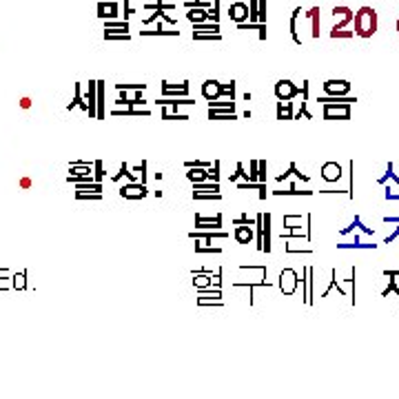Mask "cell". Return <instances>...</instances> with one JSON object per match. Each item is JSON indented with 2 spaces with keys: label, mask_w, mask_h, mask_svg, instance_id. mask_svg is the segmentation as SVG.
Listing matches in <instances>:
<instances>
[{
  "label": "cell",
  "mask_w": 399,
  "mask_h": 399,
  "mask_svg": "<svg viewBox=\"0 0 399 399\" xmlns=\"http://www.w3.org/2000/svg\"><path fill=\"white\" fill-rule=\"evenodd\" d=\"M333 16H335V20L337 22L333 24V29L331 31H337V29H344L348 22H353V9L351 7H344V5H339V7H333Z\"/></svg>",
  "instance_id": "10"
},
{
  "label": "cell",
  "mask_w": 399,
  "mask_h": 399,
  "mask_svg": "<svg viewBox=\"0 0 399 399\" xmlns=\"http://www.w3.org/2000/svg\"><path fill=\"white\" fill-rule=\"evenodd\" d=\"M142 36H180V31H164L162 29V22H158L155 31H140Z\"/></svg>",
  "instance_id": "40"
},
{
  "label": "cell",
  "mask_w": 399,
  "mask_h": 399,
  "mask_svg": "<svg viewBox=\"0 0 399 399\" xmlns=\"http://www.w3.org/2000/svg\"><path fill=\"white\" fill-rule=\"evenodd\" d=\"M193 27H195V31H220V22H213V20L211 22H207V20L204 22H195Z\"/></svg>",
  "instance_id": "37"
},
{
  "label": "cell",
  "mask_w": 399,
  "mask_h": 399,
  "mask_svg": "<svg viewBox=\"0 0 399 399\" xmlns=\"http://www.w3.org/2000/svg\"><path fill=\"white\" fill-rule=\"evenodd\" d=\"M395 27H397V34H399V18H397V24H395Z\"/></svg>",
  "instance_id": "59"
},
{
  "label": "cell",
  "mask_w": 399,
  "mask_h": 399,
  "mask_svg": "<svg viewBox=\"0 0 399 399\" xmlns=\"http://www.w3.org/2000/svg\"><path fill=\"white\" fill-rule=\"evenodd\" d=\"M324 89V96H331V98H344V96H351V82L348 80H337V78H331L322 84Z\"/></svg>",
  "instance_id": "5"
},
{
  "label": "cell",
  "mask_w": 399,
  "mask_h": 399,
  "mask_svg": "<svg viewBox=\"0 0 399 399\" xmlns=\"http://www.w3.org/2000/svg\"><path fill=\"white\" fill-rule=\"evenodd\" d=\"M209 120H237V113L229 109H209Z\"/></svg>",
  "instance_id": "25"
},
{
  "label": "cell",
  "mask_w": 399,
  "mask_h": 399,
  "mask_svg": "<svg viewBox=\"0 0 399 399\" xmlns=\"http://www.w3.org/2000/svg\"><path fill=\"white\" fill-rule=\"evenodd\" d=\"M273 195H313V191H297V187L291 184L289 191H273Z\"/></svg>",
  "instance_id": "41"
},
{
  "label": "cell",
  "mask_w": 399,
  "mask_h": 399,
  "mask_svg": "<svg viewBox=\"0 0 399 399\" xmlns=\"http://www.w3.org/2000/svg\"><path fill=\"white\" fill-rule=\"evenodd\" d=\"M277 286H279V291H282L286 297L295 295V291H297V286H299V275H297V271H295V269H284V271H279Z\"/></svg>",
  "instance_id": "4"
},
{
  "label": "cell",
  "mask_w": 399,
  "mask_h": 399,
  "mask_svg": "<svg viewBox=\"0 0 399 399\" xmlns=\"http://www.w3.org/2000/svg\"><path fill=\"white\" fill-rule=\"evenodd\" d=\"M73 105H78V106H82L84 111H89V106L84 105V102H80V87H76V102H71V106Z\"/></svg>",
  "instance_id": "57"
},
{
  "label": "cell",
  "mask_w": 399,
  "mask_h": 399,
  "mask_svg": "<svg viewBox=\"0 0 399 399\" xmlns=\"http://www.w3.org/2000/svg\"><path fill=\"white\" fill-rule=\"evenodd\" d=\"M78 200H102V193H78Z\"/></svg>",
  "instance_id": "54"
},
{
  "label": "cell",
  "mask_w": 399,
  "mask_h": 399,
  "mask_svg": "<svg viewBox=\"0 0 399 399\" xmlns=\"http://www.w3.org/2000/svg\"><path fill=\"white\" fill-rule=\"evenodd\" d=\"M302 14V7H295L293 14H291V22H289V29H291V36H293L295 44H302V38L297 36V18Z\"/></svg>",
  "instance_id": "27"
},
{
  "label": "cell",
  "mask_w": 399,
  "mask_h": 399,
  "mask_svg": "<svg viewBox=\"0 0 399 399\" xmlns=\"http://www.w3.org/2000/svg\"><path fill=\"white\" fill-rule=\"evenodd\" d=\"M193 191H220V182H213V180L195 182L193 184Z\"/></svg>",
  "instance_id": "32"
},
{
  "label": "cell",
  "mask_w": 399,
  "mask_h": 399,
  "mask_svg": "<svg viewBox=\"0 0 399 399\" xmlns=\"http://www.w3.org/2000/svg\"><path fill=\"white\" fill-rule=\"evenodd\" d=\"M193 40H222L220 31H195L193 29Z\"/></svg>",
  "instance_id": "31"
},
{
  "label": "cell",
  "mask_w": 399,
  "mask_h": 399,
  "mask_svg": "<svg viewBox=\"0 0 399 399\" xmlns=\"http://www.w3.org/2000/svg\"><path fill=\"white\" fill-rule=\"evenodd\" d=\"M209 20L220 22V0H215V2H213V7L209 9Z\"/></svg>",
  "instance_id": "47"
},
{
  "label": "cell",
  "mask_w": 399,
  "mask_h": 399,
  "mask_svg": "<svg viewBox=\"0 0 399 399\" xmlns=\"http://www.w3.org/2000/svg\"><path fill=\"white\" fill-rule=\"evenodd\" d=\"M229 18L237 24L246 22V20H249V5H246V2H233V5L229 7Z\"/></svg>",
  "instance_id": "15"
},
{
  "label": "cell",
  "mask_w": 399,
  "mask_h": 399,
  "mask_svg": "<svg viewBox=\"0 0 399 399\" xmlns=\"http://www.w3.org/2000/svg\"><path fill=\"white\" fill-rule=\"evenodd\" d=\"M189 237H191V240H200V242H204V244H211L213 240H226L229 233L226 231H200V229H195V231L189 233Z\"/></svg>",
  "instance_id": "11"
},
{
  "label": "cell",
  "mask_w": 399,
  "mask_h": 399,
  "mask_svg": "<svg viewBox=\"0 0 399 399\" xmlns=\"http://www.w3.org/2000/svg\"><path fill=\"white\" fill-rule=\"evenodd\" d=\"M381 222H384V224H397V222H399V217H393V215H386V217H381Z\"/></svg>",
  "instance_id": "58"
},
{
  "label": "cell",
  "mask_w": 399,
  "mask_h": 399,
  "mask_svg": "<svg viewBox=\"0 0 399 399\" xmlns=\"http://www.w3.org/2000/svg\"><path fill=\"white\" fill-rule=\"evenodd\" d=\"M122 178H126L129 182H138V175L131 173V168H129V164H126V162H122V164H120V171H118V173L113 175V178H111V182H120Z\"/></svg>",
  "instance_id": "26"
},
{
  "label": "cell",
  "mask_w": 399,
  "mask_h": 399,
  "mask_svg": "<svg viewBox=\"0 0 399 399\" xmlns=\"http://www.w3.org/2000/svg\"><path fill=\"white\" fill-rule=\"evenodd\" d=\"M284 251H286V253H311V246H295L291 240H286Z\"/></svg>",
  "instance_id": "39"
},
{
  "label": "cell",
  "mask_w": 399,
  "mask_h": 399,
  "mask_svg": "<svg viewBox=\"0 0 399 399\" xmlns=\"http://www.w3.org/2000/svg\"><path fill=\"white\" fill-rule=\"evenodd\" d=\"M257 180L266 184V160H257Z\"/></svg>",
  "instance_id": "46"
},
{
  "label": "cell",
  "mask_w": 399,
  "mask_h": 399,
  "mask_svg": "<svg viewBox=\"0 0 399 399\" xmlns=\"http://www.w3.org/2000/svg\"><path fill=\"white\" fill-rule=\"evenodd\" d=\"M195 229H200V231H222V213H217V215H200L197 213L195 215Z\"/></svg>",
  "instance_id": "9"
},
{
  "label": "cell",
  "mask_w": 399,
  "mask_h": 399,
  "mask_svg": "<svg viewBox=\"0 0 399 399\" xmlns=\"http://www.w3.org/2000/svg\"><path fill=\"white\" fill-rule=\"evenodd\" d=\"M277 120H295V111H293V102L291 100H279L277 102V111H275Z\"/></svg>",
  "instance_id": "17"
},
{
  "label": "cell",
  "mask_w": 399,
  "mask_h": 399,
  "mask_svg": "<svg viewBox=\"0 0 399 399\" xmlns=\"http://www.w3.org/2000/svg\"><path fill=\"white\" fill-rule=\"evenodd\" d=\"M195 253L197 255H202V253H222V249L220 246H207V244H202L200 240H195Z\"/></svg>",
  "instance_id": "36"
},
{
  "label": "cell",
  "mask_w": 399,
  "mask_h": 399,
  "mask_svg": "<svg viewBox=\"0 0 399 399\" xmlns=\"http://www.w3.org/2000/svg\"><path fill=\"white\" fill-rule=\"evenodd\" d=\"M187 180H189L191 184L204 182V180H209V168H204V167H191V168H187Z\"/></svg>",
  "instance_id": "21"
},
{
  "label": "cell",
  "mask_w": 399,
  "mask_h": 399,
  "mask_svg": "<svg viewBox=\"0 0 399 399\" xmlns=\"http://www.w3.org/2000/svg\"><path fill=\"white\" fill-rule=\"evenodd\" d=\"M202 96L204 100H217V98H229V100H235V82H229V84H222V82L213 80H204L202 84Z\"/></svg>",
  "instance_id": "3"
},
{
  "label": "cell",
  "mask_w": 399,
  "mask_h": 399,
  "mask_svg": "<svg viewBox=\"0 0 399 399\" xmlns=\"http://www.w3.org/2000/svg\"><path fill=\"white\" fill-rule=\"evenodd\" d=\"M397 237H399V222H397V226H395V231L390 233V235H386V237H384V244H393V242L397 240Z\"/></svg>",
  "instance_id": "56"
},
{
  "label": "cell",
  "mask_w": 399,
  "mask_h": 399,
  "mask_svg": "<svg viewBox=\"0 0 399 399\" xmlns=\"http://www.w3.org/2000/svg\"><path fill=\"white\" fill-rule=\"evenodd\" d=\"M209 109H229V111H235V102L233 100H222V98H217V100H209Z\"/></svg>",
  "instance_id": "30"
},
{
  "label": "cell",
  "mask_w": 399,
  "mask_h": 399,
  "mask_svg": "<svg viewBox=\"0 0 399 399\" xmlns=\"http://www.w3.org/2000/svg\"><path fill=\"white\" fill-rule=\"evenodd\" d=\"M233 224H249V226H255V220H253V217H249V215H240V217H235V220H233Z\"/></svg>",
  "instance_id": "53"
},
{
  "label": "cell",
  "mask_w": 399,
  "mask_h": 399,
  "mask_svg": "<svg viewBox=\"0 0 399 399\" xmlns=\"http://www.w3.org/2000/svg\"><path fill=\"white\" fill-rule=\"evenodd\" d=\"M337 249H373V251H375L377 244H361L359 237L355 235V240H353V242H346V244H337Z\"/></svg>",
  "instance_id": "34"
},
{
  "label": "cell",
  "mask_w": 399,
  "mask_h": 399,
  "mask_svg": "<svg viewBox=\"0 0 399 399\" xmlns=\"http://www.w3.org/2000/svg\"><path fill=\"white\" fill-rule=\"evenodd\" d=\"M149 11H155V9H164V11H173L175 5H167V2H153V5H147Z\"/></svg>",
  "instance_id": "48"
},
{
  "label": "cell",
  "mask_w": 399,
  "mask_h": 399,
  "mask_svg": "<svg viewBox=\"0 0 399 399\" xmlns=\"http://www.w3.org/2000/svg\"><path fill=\"white\" fill-rule=\"evenodd\" d=\"M353 226H355V229H359L361 233H366V235H375V229L366 226L364 222H361V217H359V215H355V220H353Z\"/></svg>",
  "instance_id": "43"
},
{
  "label": "cell",
  "mask_w": 399,
  "mask_h": 399,
  "mask_svg": "<svg viewBox=\"0 0 399 399\" xmlns=\"http://www.w3.org/2000/svg\"><path fill=\"white\" fill-rule=\"evenodd\" d=\"M295 118H297V120H302V118H306V120H313V113L308 111V100H302V106H299V111L295 113Z\"/></svg>",
  "instance_id": "44"
},
{
  "label": "cell",
  "mask_w": 399,
  "mask_h": 399,
  "mask_svg": "<svg viewBox=\"0 0 399 399\" xmlns=\"http://www.w3.org/2000/svg\"><path fill=\"white\" fill-rule=\"evenodd\" d=\"M133 171H135V173H140V182L147 184V160H142V164H140V167H135Z\"/></svg>",
  "instance_id": "49"
},
{
  "label": "cell",
  "mask_w": 399,
  "mask_h": 399,
  "mask_svg": "<svg viewBox=\"0 0 399 399\" xmlns=\"http://www.w3.org/2000/svg\"><path fill=\"white\" fill-rule=\"evenodd\" d=\"M322 178L326 180V182H339L341 180V167H339V162H324L322 164Z\"/></svg>",
  "instance_id": "13"
},
{
  "label": "cell",
  "mask_w": 399,
  "mask_h": 399,
  "mask_svg": "<svg viewBox=\"0 0 399 399\" xmlns=\"http://www.w3.org/2000/svg\"><path fill=\"white\" fill-rule=\"evenodd\" d=\"M187 18L191 20L193 24L204 22V20H209V9L207 7H191V9H187Z\"/></svg>",
  "instance_id": "23"
},
{
  "label": "cell",
  "mask_w": 399,
  "mask_h": 399,
  "mask_svg": "<svg viewBox=\"0 0 399 399\" xmlns=\"http://www.w3.org/2000/svg\"><path fill=\"white\" fill-rule=\"evenodd\" d=\"M297 93H299V87L293 80L282 78V80L275 82V98H277V100H293Z\"/></svg>",
  "instance_id": "6"
},
{
  "label": "cell",
  "mask_w": 399,
  "mask_h": 399,
  "mask_svg": "<svg viewBox=\"0 0 399 399\" xmlns=\"http://www.w3.org/2000/svg\"><path fill=\"white\" fill-rule=\"evenodd\" d=\"M118 11H120V5H118V2H100V5H98V16L105 20H116Z\"/></svg>",
  "instance_id": "18"
},
{
  "label": "cell",
  "mask_w": 399,
  "mask_h": 399,
  "mask_svg": "<svg viewBox=\"0 0 399 399\" xmlns=\"http://www.w3.org/2000/svg\"><path fill=\"white\" fill-rule=\"evenodd\" d=\"M116 89L118 91H120V89H126V91H129V89H133V91H145L147 84H116Z\"/></svg>",
  "instance_id": "51"
},
{
  "label": "cell",
  "mask_w": 399,
  "mask_h": 399,
  "mask_svg": "<svg viewBox=\"0 0 399 399\" xmlns=\"http://www.w3.org/2000/svg\"><path fill=\"white\" fill-rule=\"evenodd\" d=\"M333 289H337V291H339V293H341V295H344V297H346V295H348V293H346V291H344V289H341V286H339V284H337V271H335V269H333V271H331V282H328V286H326V289H324L322 297H326V295H328V293H331V291H333Z\"/></svg>",
  "instance_id": "29"
},
{
  "label": "cell",
  "mask_w": 399,
  "mask_h": 399,
  "mask_svg": "<svg viewBox=\"0 0 399 399\" xmlns=\"http://www.w3.org/2000/svg\"><path fill=\"white\" fill-rule=\"evenodd\" d=\"M353 31H346V29H337V31H331V38H353Z\"/></svg>",
  "instance_id": "52"
},
{
  "label": "cell",
  "mask_w": 399,
  "mask_h": 399,
  "mask_svg": "<svg viewBox=\"0 0 399 399\" xmlns=\"http://www.w3.org/2000/svg\"><path fill=\"white\" fill-rule=\"evenodd\" d=\"M111 116L113 118H118V116H147L149 118L151 116V111L149 109H138V106H113L111 109Z\"/></svg>",
  "instance_id": "16"
},
{
  "label": "cell",
  "mask_w": 399,
  "mask_h": 399,
  "mask_svg": "<svg viewBox=\"0 0 399 399\" xmlns=\"http://www.w3.org/2000/svg\"><path fill=\"white\" fill-rule=\"evenodd\" d=\"M113 105H116V106H145L147 100L142 98V91H135V96L129 98L125 89H120V98H118Z\"/></svg>",
  "instance_id": "14"
},
{
  "label": "cell",
  "mask_w": 399,
  "mask_h": 399,
  "mask_svg": "<svg viewBox=\"0 0 399 399\" xmlns=\"http://www.w3.org/2000/svg\"><path fill=\"white\" fill-rule=\"evenodd\" d=\"M319 14H322V11H319V7H311V9L306 11V18L311 20V27H313L311 36H313L315 40L319 38Z\"/></svg>",
  "instance_id": "22"
},
{
  "label": "cell",
  "mask_w": 399,
  "mask_h": 399,
  "mask_svg": "<svg viewBox=\"0 0 399 399\" xmlns=\"http://www.w3.org/2000/svg\"><path fill=\"white\" fill-rule=\"evenodd\" d=\"M235 240H237V244H251V242L255 240L253 229H251L249 224H237V229H235Z\"/></svg>",
  "instance_id": "20"
},
{
  "label": "cell",
  "mask_w": 399,
  "mask_h": 399,
  "mask_svg": "<svg viewBox=\"0 0 399 399\" xmlns=\"http://www.w3.org/2000/svg\"><path fill=\"white\" fill-rule=\"evenodd\" d=\"M195 304L197 306H213V304H215V306H222V297L220 295H213V297H204V295H200V297L195 299Z\"/></svg>",
  "instance_id": "35"
},
{
  "label": "cell",
  "mask_w": 399,
  "mask_h": 399,
  "mask_svg": "<svg viewBox=\"0 0 399 399\" xmlns=\"http://www.w3.org/2000/svg\"><path fill=\"white\" fill-rule=\"evenodd\" d=\"M388 180H393L395 184H399V175L395 173V167H393V162H388V164H386V173L381 175V178H377V184H381V187H384V184L388 182Z\"/></svg>",
  "instance_id": "28"
},
{
  "label": "cell",
  "mask_w": 399,
  "mask_h": 399,
  "mask_svg": "<svg viewBox=\"0 0 399 399\" xmlns=\"http://www.w3.org/2000/svg\"><path fill=\"white\" fill-rule=\"evenodd\" d=\"M118 193H120L125 200H142V197H147L149 189H147V184H142V182H129V184H125V187H120Z\"/></svg>",
  "instance_id": "8"
},
{
  "label": "cell",
  "mask_w": 399,
  "mask_h": 399,
  "mask_svg": "<svg viewBox=\"0 0 399 399\" xmlns=\"http://www.w3.org/2000/svg\"><path fill=\"white\" fill-rule=\"evenodd\" d=\"M291 175H295V178H297V180H302V182H311V178H308L306 173H302V171H299V168H297V164H295V162H291V164H289V168H286L284 173H279L275 180H277V182H284V180H286V178H291Z\"/></svg>",
  "instance_id": "19"
},
{
  "label": "cell",
  "mask_w": 399,
  "mask_h": 399,
  "mask_svg": "<svg viewBox=\"0 0 399 399\" xmlns=\"http://www.w3.org/2000/svg\"><path fill=\"white\" fill-rule=\"evenodd\" d=\"M353 20H355V34L359 36V38H373L377 31V11L373 9V7L364 5L359 7V9L355 11V16H353Z\"/></svg>",
  "instance_id": "2"
},
{
  "label": "cell",
  "mask_w": 399,
  "mask_h": 399,
  "mask_svg": "<svg viewBox=\"0 0 399 399\" xmlns=\"http://www.w3.org/2000/svg\"><path fill=\"white\" fill-rule=\"evenodd\" d=\"M93 167H96V173H93V180H96V182H102V180H105V171H102V160H98V162L93 164Z\"/></svg>",
  "instance_id": "50"
},
{
  "label": "cell",
  "mask_w": 399,
  "mask_h": 399,
  "mask_svg": "<svg viewBox=\"0 0 399 399\" xmlns=\"http://www.w3.org/2000/svg\"><path fill=\"white\" fill-rule=\"evenodd\" d=\"M317 102H322L324 120H351V106L353 102H357V96H344V98L319 96Z\"/></svg>",
  "instance_id": "1"
},
{
  "label": "cell",
  "mask_w": 399,
  "mask_h": 399,
  "mask_svg": "<svg viewBox=\"0 0 399 399\" xmlns=\"http://www.w3.org/2000/svg\"><path fill=\"white\" fill-rule=\"evenodd\" d=\"M397 282H399V279H397Z\"/></svg>",
  "instance_id": "60"
},
{
  "label": "cell",
  "mask_w": 399,
  "mask_h": 399,
  "mask_svg": "<svg viewBox=\"0 0 399 399\" xmlns=\"http://www.w3.org/2000/svg\"><path fill=\"white\" fill-rule=\"evenodd\" d=\"M160 93H162V98H189V80H182L180 84H171L168 80H162Z\"/></svg>",
  "instance_id": "7"
},
{
  "label": "cell",
  "mask_w": 399,
  "mask_h": 399,
  "mask_svg": "<svg viewBox=\"0 0 399 399\" xmlns=\"http://www.w3.org/2000/svg\"><path fill=\"white\" fill-rule=\"evenodd\" d=\"M308 273H311V269L304 266L302 269V297H304V302L306 304H308Z\"/></svg>",
  "instance_id": "38"
},
{
  "label": "cell",
  "mask_w": 399,
  "mask_h": 399,
  "mask_svg": "<svg viewBox=\"0 0 399 399\" xmlns=\"http://www.w3.org/2000/svg\"><path fill=\"white\" fill-rule=\"evenodd\" d=\"M384 197H386V200H388V202H399V193L390 191V187H386V191H384Z\"/></svg>",
  "instance_id": "55"
},
{
  "label": "cell",
  "mask_w": 399,
  "mask_h": 399,
  "mask_svg": "<svg viewBox=\"0 0 399 399\" xmlns=\"http://www.w3.org/2000/svg\"><path fill=\"white\" fill-rule=\"evenodd\" d=\"M105 40H131L129 29H120V27H106L105 29Z\"/></svg>",
  "instance_id": "24"
},
{
  "label": "cell",
  "mask_w": 399,
  "mask_h": 399,
  "mask_svg": "<svg viewBox=\"0 0 399 399\" xmlns=\"http://www.w3.org/2000/svg\"><path fill=\"white\" fill-rule=\"evenodd\" d=\"M220 167H222L220 160H215V162L209 167V180H213V182H220Z\"/></svg>",
  "instance_id": "42"
},
{
  "label": "cell",
  "mask_w": 399,
  "mask_h": 399,
  "mask_svg": "<svg viewBox=\"0 0 399 399\" xmlns=\"http://www.w3.org/2000/svg\"><path fill=\"white\" fill-rule=\"evenodd\" d=\"M240 178L249 180V175L244 173V164H242V162H237V167H235V173H231V178H229V182H233V184H235Z\"/></svg>",
  "instance_id": "45"
},
{
  "label": "cell",
  "mask_w": 399,
  "mask_h": 399,
  "mask_svg": "<svg viewBox=\"0 0 399 399\" xmlns=\"http://www.w3.org/2000/svg\"><path fill=\"white\" fill-rule=\"evenodd\" d=\"M271 222H273V215L271 213H262V253H271Z\"/></svg>",
  "instance_id": "12"
},
{
  "label": "cell",
  "mask_w": 399,
  "mask_h": 399,
  "mask_svg": "<svg viewBox=\"0 0 399 399\" xmlns=\"http://www.w3.org/2000/svg\"><path fill=\"white\" fill-rule=\"evenodd\" d=\"M193 200H222L220 191H193Z\"/></svg>",
  "instance_id": "33"
}]
</instances>
